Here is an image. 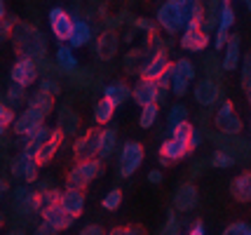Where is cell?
<instances>
[{
    "mask_svg": "<svg viewBox=\"0 0 251 235\" xmlns=\"http://www.w3.org/2000/svg\"><path fill=\"white\" fill-rule=\"evenodd\" d=\"M10 40L17 56H28V59H35V61L47 56V38L38 26H33L28 22L17 19L14 26H12Z\"/></svg>",
    "mask_w": 251,
    "mask_h": 235,
    "instance_id": "obj_1",
    "label": "cell"
},
{
    "mask_svg": "<svg viewBox=\"0 0 251 235\" xmlns=\"http://www.w3.org/2000/svg\"><path fill=\"white\" fill-rule=\"evenodd\" d=\"M188 22V2H176V0H167L157 10V26L164 33L176 35L183 31Z\"/></svg>",
    "mask_w": 251,
    "mask_h": 235,
    "instance_id": "obj_2",
    "label": "cell"
},
{
    "mask_svg": "<svg viewBox=\"0 0 251 235\" xmlns=\"http://www.w3.org/2000/svg\"><path fill=\"white\" fill-rule=\"evenodd\" d=\"M101 172H103V160H99V157H89V160H77L75 167L68 172V177H66V186H73V188H87L92 181L101 177Z\"/></svg>",
    "mask_w": 251,
    "mask_h": 235,
    "instance_id": "obj_3",
    "label": "cell"
},
{
    "mask_svg": "<svg viewBox=\"0 0 251 235\" xmlns=\"http://www.w3.org/2000/svg\"><path fill=\"white\" fill-rule=\"evenodd\" d=\"M10 205L14 214L19 216H33L40 212V193L31 188L28 183H19L17 188H12L10 193Z\"/></svg>",
    "mask_w": 251,
    "mask_h": 235,
    "instance_id": "obj_4",
    "label": "cell"
},
{
    "mask_svg": "<svg viewBox=\"0 0 251 235\" xmlns=\"http://www.w3.org/2000/svg\"><path fill=\"white\" fill-rule=\"evenodd\" d=\"M193 80H195V66L190 59H176L169 66V90L174 97H186Z\"/></svg>",
    "mask_w": 251,
    "mask_h": 235,
    "instance_id": "obj_5",
    "label": "cell"
},
{
    "mask_svg": "<svg viewBox=\"0 0 251 235\" xmlns=\"http://www.w3.org/2000/svg\"><path fill=\"white\" fill-rule=\"evenodd\" d=\"M10 174H12V179L22 181V183H35L38 174H40V165L35 162V157L31 153L19 151L10 160Z\"/></svg>",
    "mask_w": 251,
    "mask_h": 235,
    "instance_id": "obj_6",
    "label": "cell"
},
{
    "mask_svg": "<svg viewBox=\"0 0 251 235\" xmlns=\"http://www.w3.org/2000/svg\"><path fill=\"white\" fill-rule=\"evenodd\" d=\"M143 146L139 141H127L120 148V156H118V172H120L122 179H129L131 174L143 165Z\"/></svg>",
    "mask_w": 251,
    "mask_h": 235,
    "instance_id": "obj_7",
    "label": "cell"
},
{
    "mask_svg": "<svg viewBox=\"0 0 251 235\" xmlns=\"http://www.w3.org/2000/svg\"><path fill=\"white\" fill-rule=\"evenodd\" d=\"M214 127L219 130L221 134H228V136H240V132L244 130V123L240 120V115L235 113V106L232 101H221L219 111L214 115Z\"/></svg>",
    "mask_w": 251,
    "mask_h": 235,
    "instance_id": "obj_8",
    "label": "cell"
},
{
    "mask_svg": "<svg viewBox=\"0 0 251 235\" xmlns=\"http://www.w3.org/2000/svg\"><path fill=\"white\" fill-rule=\"evenodd\" d=\"M38 76H40V66L35 59H28V56H19L10 68V80L19 87H31Z\"/></svg>",
    "mask_w": 251,
    "mask_h": 235,
    "instance_id": "obj_9",
    "label": "cell"
},
{
    "mask_svg": "<svg viewBox=\"0 0 251 235\" xmlns=\"http://www.w3.org/2000/svg\"><path fill=\"white\" fill-rule=\"evenodd\" d=\"M45 125V115L40 111H35V108H31V106H26L24 111H19L17 115H14V120H12V132L19 136H28L31 132H35L38 127H43Z\"/></svg>",
    "mask_w": 251,
    "mask_h": 235,
    "instance_id": "obj_10",
    "label": "cell"
},
{
    "mask_svg": "<svg viewBox=\"0 0 251 235\" xmlns=\"http://www.w3.org/2000/svg\"><path fill=\"white\" fill-rule=\"evenodd\" d=\"M47 22H50V31L59 43H68L71 31H73V17L64 10V7H52L47 14Z\"/></svg>",
    "mask_w": 251,
    "mask_h": 235,
    "instance_id": "obj_11",
    "label": "cell"
},
{
    "mask_svg": "<svg viewBox=\"0 0 251 235\" xmlns=\"http://www.w3.org/2000/svg\"><path fill=\"white\" fill-rule=\"evenodd\" d=\"M131 99L134 104H139V106H146V104H160L164 99V92H160L157 87V82L151 78H139L136 80V85H134V90H131Z\"/></svg>",
    "mask_w": 251,
    "mask_h": 235,
    "instance_id": "obj_12",
    "label": "cell"
},
{
    "mask_svg": "<svg viewBox=\"0 0 251 235\" xmlns=\"http://www.w3.org/2000/svg\"><path fill=\"white\" fill-rule=\"evenodd\" d=\"M38 214H40V219H43V221H47L50 226H54L56 231H66V228H71L73 221H75V219L66 212L59 202H54V205H43Z\"/></svg>",
    "mask_w": 251,
    "mask_h": 235,
    "instance_id": "obj_13",
    "label": "cell"
},
{
    "mask_svg": "<svg viewBox=\"0 0 251 235\" xmlns=\"http://www.w3.org/2000/svg\"><path fill=\"white\" fill-rule=\"evenodd\" d=\"M193 97L195 101L202 106V108H211L216 101L221 99V87L216 80L204 78V80H197L195 82V90H193Z\"/></svg>",
    "mask_w": 251,
    "mask_h": 235,
    "instance_id": "obj_14",
    "label": "cell"
},
{
    "mask_svg": "<svg viewBox=\"0 0 251 235\" xmlns=\"http://www.w3.org/2000/svg\"><path fill=\"white\" fill-rule=\"evenodd\" d=\"M59 205H61L73 219H77L80 214L85 212V190L66 186V190H61V195H59Z\"/></svg>",
    "mask_w": 251,
    "mask_h": 235,
    "instance_id": "obj_15",
    "label": "cell"
},
{
    "mask_svg": "<svg viewBox=\"0 0 251 235\" xmlns=\"http://www.w3.org/2000/svg\"><path fill=\"white\" fill-rule=\"evenodd\" d=\"M97 151H99V130H87L82 136H77V141L73 144V156H75V160L97 157Z\"/></svg>",
    "mask_w": 251,
    "mask_h": 235,
    "instance_id": "obj_16",
    "label": "cell"
},
{
    "mask_svg": "<svg viewBox=\"0 0 251 235\" xmlns=\"http://www.w3.org/2000/svg\"><path fill=\"white\" fill-rule=\"evenodd\" d=\"M223 54H221V68L230 73V71H235V68L240 66V59H242V45H240V35H228V40H226V45L221 50Z\"/></svg>",
    "mask_w": 251,
    "mask_h": 235,
    "instance_id": "obj_17",
    "label": "cell"
},
{
    "mask_svg": "<svg viewBox=\"0 0 251 235\" xmlns=\"http://www.w3.org/2000/svg\"><path fill=\"white\" fill-rule=\"evenodd\" d=\"M167 66H169L167 52H164V47H160L157 52H151V54H148V59H146V61L141 64V68H139V76H141V78L155 80Z\"/></svg>",
    "mask_w": 251,
    "mask_h": 235,
    "instance_id": "obj_18",
    "label": "cell"
},
{
    "mask_svg": "<svg viewBox=\"0 0 251 235\" xmlns=\"http://www.w3.org/2000/svg\"><path fill=\"white\" fill-rule=\"evenodd\" d=\"M118 45H120L118 33L115 31H103L97 38V43H94V56L101 59V61H110L113 56L118 54Z\"/></svg>",
    "mask_w": 251,
    "mask_h": 235,
    "instance_id": "obj_19",
    "label": "cell"
},
{
    "mask_svg": "<svg viewBox=\"0 0 251 235\" xmlns=\"http://www.w3.org/2000/svg\"><path fill=\"white\" fill-rule=\"evenodd\" d=\"M61 141H64V134H61V130H52V134H50V139L45 141L35 153H33V157H35V162L43 167V165H50L52 160H54L56 151H59V146H61Z\"/></svg>",
    "mask_w": 251,
    "mask_h": 235,
    "instance_id": "obj_20",
    "label": "cell"
},
{
    "mask_svg": "<svg viewBox=\"0 0 251 235\" xmlns=\"http://www.w3.org/2000/svg\"><path fill=\"white\" fill-rule=\"evenodd\" d=\"M197 205H200V193L193 183H183L174 193V207L178 212H193Z\"/></svg>",
    "mask_w": 251,
    "mask_h": 235,
    "instance_id": "obj_21",
    "label": "cell"
},
{
    "mask_svg": "<svg viewBox=\"0 0 251 235\" xmlns=\"http://www.w3.org/2000/svg\"><path fill=\"white\" fill-rule=\"evenodd\" d=\"M188 153H190L188 146L178 144L176 139H167V141H162V146H160V165H162V167H169L172 162L183 160Z\"/></svg>",
    "mask_w": 251,
    "mask_h": 235,
    "instance_id": "obj_22",
    "label": "cell"
},
{
    "mask_svg": "<svg viewBox=\"0 0 251 235\" xmlns=\"http://www.w3.org/2000/svg\"><path fill=\"white\" fill-rule=\"evenodd\" d=\"M209 45V33L204 28H183L181 47L188 52H204Z\"/></svg>",
    "mask_w": 251,
    "mask_h": 235,
    "instance_id": "obj_23",
    "label": "cell"
},
{
    "mask_svg": "<svg viewBox=\"0 0 251 235\" xmlns=\"http://www.w3.org/2000/svg\"><path fill=\"white\" fill-rule=\"evenodd\" d=\"M92 26H89L85 19H73V31H71V38H68V45L73 47V50H80V47H85L92 43Z\"/></svg>",
    "mask_w": 251,
    "mask_h": 235,
    "instance_id": "obj_24",
    "label": "cell"
},
{
    "mask_svg": "<svg viewBox=\"0 0 251 235\" xmlns=\"http://www.w3.org/2000/svg\"><path fill=\"white\" fill-rule=\"evenodd\" d=\"M230 195L237 202H251V172H240L230 181Z\"/></svg>",
    "mask_w": 251,
    "mask_h": 235,
    "instance_id": "obj_25",
    "label": "cell"
},
{
    "mask_svg": "<svg viewBox=\"0 0 251 235\" xmlns=\"http://www.w3.org/2000/svg\"><path fill=\"white\" fill-rule=\"evenodd\" d=\"M56 130H61L64 136H71V134H77L80 130V115H77L73 108H59V118H56Z\"/></svg>",
    "mask_w": 251,
    "mask_h": 235,
    "instance_id": "obj_26",
    "label": "cell"
},
{
    "mask_svg": "<svg viewBox=\"0 0 251 235\" xmlns=\"http://www.w3.org/2000/svg\"><path fill=\"white\" fill-rule=\"evenodd\" d=\"M115 146H118V132L113 127L99 130V151H97L99 160H108L115 153Z\"/></svg>",
    "mask_w": 251,
    "mask_h": 235,
    "instance_id": "obj_27",
    "label": "cell"
},
{
    "mask_svg": "<svg viewBox=\"0 0 251 235\" xmlns=\"http://www.w3.org/2000/svg\"><path fill=\"white\" fill-rule=\"evenodd\" d=\"M26 106H31V108H35V111H40L45 118H47L50 113L54 111V94H50V92H45V90L38 87L31 97H26Z\"/></svg>",
    "mask_w": 251,
    "mask_h": 235,
    "instance_id": "obj_28",
    "label": "cell"
},
{
    "mask_svg": "<svg viewBox=\"0 0 251 235\" xmlns=\"http://www.w3.org/2000/svg\"><path fill=\"white\" fill-rule=\"evenodd\" d=\"M103 97L110 99L115 106H122L125 101L131 99V87L127 82H122V80H115V82H110V85L103 87Z\"/></svg>",
    "mask_w": 251,
    "mask_h": 235,
    "instance_id": "obj_29",
    "label": "cell"
},
{
    "mask_svg": "<svg viewBox=\"0 0 251 235\" xmlns=\"http://www.w3.org/2000/svg\"><path fill=\"white\" fill-rule=\"evenodd\" d=\"M54 64H56V68H61V71H66V73L75 71V68H77L75 50L68 45V43H61V45H59V50H56V54H54Z\"/></svg>",
    "mask_w": 251,
    "mask_h": 235,
    "instance_id": "obj_30",
    "label": "cell"
},
{
    "mask_svg": "<svg viewBox=\"0 0 251 235\" xmlns=\"http://www.w3.org/2000/svg\"><path fill=\"white\" fill-rule=\"evenodd\" d=\"M50 134H52V130H50L47 125H43V127H38V130H35V132H31L28 136H22V139H24L22 151H26V153H31V156H33V153H35V151H38V148H40V146L50 139Z\"/></svg>",
    "mask_w": 251,
    "mask_h": 235,
    "instance_id": "obj_31",
    "label": "cell"
},
{
    "mask_svg": "<svg viewBox=\"0 0 251 235\" xmlns=\"http://www.w3.org/2000/svg\"><path fill=\"white\" fill-rule=\"evenodd\" d=\"M115 104L106 97H101V99L94 104V123L97 125H108L113 120V115H115Z\"/></svg>",
    "mask_w": 251,
    "mask_h": 235,
    "instance_id": "obj_32",
    "label": "cell"
},
{
    "mask_svg": "<svg viewBox=\"0 0 251 235\" xmlns=\"http://www.w3.org/2000/svg\"><path fill=\"white\" fill-rule=\"evenodd\" d=\"M157 115H160V106H157V104H146V106H141L139 127H143V130H151V127L157 123Z\"/></svg>",
    "mask_w": 251,
    "mask_h": 235,
    "instance_id": "obj_33",
    "label": "cell"
},
{
    "mask_svg": "<svg viewBox=\"0 0 251 235\" xmlns=\"http://www.w3.org/2000/svg\"><path fill=\"white\" fill-rule=\"evenodd\" d=\"M5 104H10L14 111H17L19 106H24V104H26V87H19V85L12 82L10 87H7V92H5Z\"/></svg>",
    "mask_w": 251,
    "mask_h": 235,
    "instance_id": "obj_34",
    "label": "cell"
},
{
    "mask_svg": "<svg viewBox=\"0 0 251 235\" xmlns=\"http://www.w3.org/2000/svg\"><path fill=\"white\" fill-rule=\"evenodd\" d=\"M209 162H211V167H216V169H228V167H232V165H235L237 160L230 156L228 151H223V148H216V151L211 153V160H209Z\"/></svg>",
    "mask_w": 251,
    "mask_h": 235,
    "instance_id": "obj_35",
    "label": "cell"
},
{
    "mask_svg": "<svg viewBox=\"0 0 251 235\" xmlns=\"http://www.w3.org/2000/svg\"><path fill=\"white\" fill-rule=\"evenodd\" d=\"M148 54H151V52H146V50H131L129 54L125 56V71H127V73H134V71H139V66H141V64H139V61H146V59H148Z\"/></svg>",
    "mask_w": 251,
    "mask_h": 235,
    "instance_id": "obj_36",
    "label": "cell"
},
{
    "mask_svg": "<svg viewBox=\"0 0 251 235\" xmlns=\"http://www.w3.org/2000/svg\"><path fill=\"white\" fill-rule=\"evenodd\" d=\"M183 120H188V108L183 104H174V106L169 108V113H167V125H169V130L176 127V125H181Z\"/></svg>",
    "mask_w": 251,
    "mask_h": 235,
    "instance_id": "obj_37",
    "label": "cell"
},
{
    "mask_svg": "<svg viewBox=\"0 0 251 235\" xmlns=\"http://www.w3.org/2000/svg\"><path fill=\"white\" fill-rule=\"evenodd\" d=\"M14 115H17V111L12 108L10 104L0 101V139H5V130H7V127L12 125Z\"/></svg>",
    "mask_w": 251,
    "mask_h": 235,
    "instance_id": "obj_38",
    "label": "cell"
},
{
    "mask_svg": "<svg viewBox=\"0 0 251 235\" xmlns=\"http://www.w3.org/2000/svg\"><path fill=\"white\" fill-rule=\"evenodd\" d=\"M120 205H122V190L120 188H110L108 193L103 195V200H101V207H103L106 212H115Z\"/></svg>",
    "mask_w": 251,
    "mask_h": 235,
    "instance_id": "obj_39",
    "label": "cell"
},
{
    "mask_svg": "<svg viewBox=\"0 0 251 235\" xmlns=\"http://www.w3.org/2000/svg\"><path fill=\"white\" fill-rule=\"evenodd\" d=\"M204 68H207V76L211 80H221V73H223V68H221V61H219V54L216 52H211L209 56H204Z\"/></svg>",
    "mask_w": 251,
    "mask_h": 235,
    "instance_id": "obj_40",
    "label": "cell"
},
{
    "mask_svg": "<svg viewBox=\"0 0 251 235\" xmlns=\"http://www.w3.org/2000/svg\"><path fill=\"white\" fill-rule=\"evenodd\" d=\"M240 64H242V78H240V85H242V90L247 92L251 87V50L244 54V59H240Z\"/></svg>",
    "mask_w": 251,
    "mask_h": 235,
    "instance_id": "obj_41",
    "label": "cell"
},
{
    "mask_svg": "<svg viewBox=\"0 0 251 235\" xmlns=\"http://www.w3.org/2000/svg\"><path fill=\"white\" fill-rule=\"evenodd\" d=\"M221 235H251V224H247V221H235V224H230Z\"/></svg>",
    "mask_w": 251,
    "mask_h": 235,
    "instance_id": "obj_42",
    "label": "cell"
},
{
    "mask_svg": "<svg viewBox=\"0 0 251 235\" xmlns=\"http://www.w3.org/2000/svg\"><path fill=\"white\" fill-rule=\"evenodd\" d=\"M106 235H146V231L141 226H120V228H113Z\"/></svg>",
    "mask_w": 251,
    "mask_h": 235,
    "instance_id": "obj_43",
    "label": "cell"
},
{
    "mask_svg": "<svg viewBox=\"0 0 251 235\" xmlns=\"http://www.w3.org/2000/svg\"><path fill=\"white\" fill-rule=\"evenodd\" d=\"M40 90H45V92H50V94H61V85H59V82H56L54 78H52V76H50V78H43L40 80Z\"/></svg>",
    "mask_w": 251,
    "mask_h": 235,
    "instance_id": "obj_44",
    "label": "cell"
},
{
    "mask_svg": "<svg viewBox=\"0 0 251 235\" xmlns=\"http://www.w3.org/2000/svg\"><path fill=\"white\" fill-rule=\"evenodd\" d=\"M160 235H178V221H176L174 212H169V216H167V226L162 228V233Z\"/></svg>",
    "mask_w": 251,
    "mask_h": 235,
    "instance_id": "obj_45",
    "label": "cell"
},
{
    "mask_svg": "<svg viewBox=\"0 0 251 235\" xmlns=\"http://www.w3.org/2000/svg\"><path fill=\"white\" fill-rule=\"evenodd\" d=\"M134 28H141V31H146L148 35H155V31H157L155 22H151V19H136V22H134Z\"/></svg>",
    "mask_w": 251,
    "mask_h": 235,
    "instance_id": "obj_46",
    "label": "cell"
},
{
    "mask_svg": "<svg viewBox=\"0 0 251 235\" xmlns=\"http://www.w3.org/2000/svg\"><path fill=\"white\" fill-rule=\"evenodd\" d=\"M59 231H56L54 226H50L47 221H40V224L33 228V235H56Z\"/></svg>",
    "mask_w": 251,
    "mask_h": 235,
    "instance_id": "obj_47",
    "label": "cell"
},
{
    "mask_svg": "<svg viewBox=\"0 0 251 235\" xmlns=\"http://www.w3.org/2000/svg\"><path fill=\"white\" fill-rule=\"evenodd\" d=\"M77 235H106V231H103L101 226H97V224H89V226H85Z\"/></svg>",
    "mask_w": 251,
    "mask_h": 235,
    "instance_id": "obj_48",
    "label": "cell"
},
{
    "mask_svg": "<svg viewBox=\"0 0 251 235\" xmlns=\"http://www.w3.org/2000/svg\"><path fill=\"white\" fill-rule=\"evenodd\" d=\"M162 172H160V169H151V172H148V183H155V186H157V183H162Z\"/></svg>",
    "mask_w": 251,
    "mask_h": 235,
    "instance_id": "obj_49",
    "label": "cell"
},
{
    "mask_svg": "<svg viewBox=\"0 0 251 235\" xmlns=\"http://www.w3.org/2000/svg\"><path fill=\"white\" fill-rule=\"evenodd\" d=\"M188 235H207V233H204V226H202V221H197V224L190 228V233H188Z\"/></svg>",
    "mask_w": 251,
    "mask_h": 235,
    "instance_id": "obj_50",
    "label": "cell"
},
{
    "mask_svg": "<svg viewBox=\"0 0 251 235\" xmlns=\"http://www.w3.org/2000/svg\"><path fill=\"white\" fill-rule=\"evenodd\" d=\"M7 195V181L0 179V202H2V198Z\"/></svg>",
    "mask_w": 251,
    "mask_h": 235,
    "instance_id": "obj_51",
    "label": "cell"
},
{
    "mask_svg": "<svg viewBox=\"0 0 251 235\" xmlns=\"http://www.w3.org/2000/svg\"><path fill=\"white\" fill-rule=\"evenodd\" d=\"M7 14V7H5V0H0V19Z\"/></svg>",
    "mask_w": 251,
    "mask_h": 235,
    "instance_id": "obj_52",
    "label": "cell"
},
{
    "mask_svg": "<svg viewBox=\"0 0 251 235\" xmlns=\"http://www.w3.org/2000/svg\"><path fill=\"white\" fill-rule=\"evenodd\" d=\"M2 235H24V231H17V228H14V231H7V233H2Z\"/></svg>",
    "mask_w": 251,
    "mask_h": 235,
    "instance_id": "obj_53",
    "label": "cell"
},
{
    "mask_svg": "<svg viewBox=\"0 0 251 235\" xmlns=\"http://www.w3.org/2000/svg\"><path fill=\"white\" fill-rule=\"evenodd\" d=\"M2 226H5V214L0 212V228H2Z\"/></svg>",
    "mask_w": 251,
    "mask_h": 235,
    "instance_id": "obj_54",
    "label": "cell"
},
{
    "mask_svg": "<svg viewBox=\"0 0 251 235\" xmlns=\"http://www.w3.org/2000/svg\"><path fill=\"white\" fill-rule=\"evenodd\" d=\"M244 5H247V10L251 12V0H244Z\"/></svg>",
    "mask_w": 251,
    "mask_h": 235,
    "instance_id": "obj_55",
    "label": "cell"
},
{
    "mask_svg": "<svg viewBox=\"0 0 251 235\" xmlns=\"http://www.w3.org/2000/svg\"><path fill=\"white\" fill-rule=\"evenodd\" d=\"M247 94H249V104H251V87H249V90H247Z\"/></svg>",
    "mask_w": 251,
    "mask_h": 235,
    "instance_id": "obj_56",
    "label": "cell"
},
{
    "mask_svg": "<svg viewBox=\"0 0 251 235\" xmlns=\"http://www.w3.org/2000/svg\"><path fill=\"white\" fill-rule=\"evenodd\" d=\"M249 136H251V118H249Z\"/></svg>",
    "mask_w": 251,
    "mask_h": 235,
    "instance_id": "obj_57",
    "label": "cell"
},
{
    "mask_svg": "<svg viewBox=\"0 0 251 235\" xmlns=\"http://www.w3.org/2000/svg\"><path fill=\"white\" fill-rule=\"evenodd\" d=\"M176 2H188V0H176Z\"/></svg>",
    "mask_w": 251,
    "mask_h": 235,
    "instance_id": "obj_58",
    "label": "cell"
},
{
    "mask_svg": "<svg viewBox=\"0 0 251 235\" xmlns=\"http://www.w3.org/2000/svg\"><path fill=\"white\" fill-rule=\"evenodd\" d=\"M221 2H228V0H221Z\"/></svg>",
    "mask_w": 251,
    "mask_h": 235,
    "instance_id": "obj_59",
    "label": "cell"
}]
</instances>
